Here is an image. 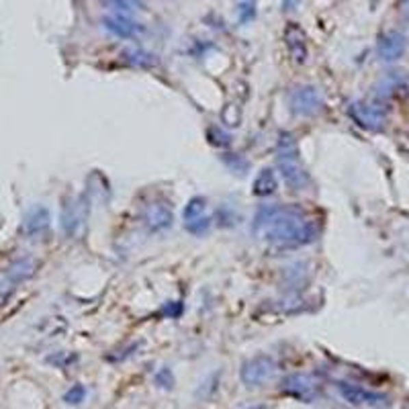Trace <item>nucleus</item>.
I'll use <instances>...</instances> for the list:
<instances>
[{"instance_id": "nucleus-6", "label": "nucleus", "mask_w": 409, "mask_h": 409, "mask_svg": "<svg viewBox=\"0 0 409 409\" xmlns=\"http://www.w3.org/2000/svg\"><path fill=\"white\" fill-rule=\"evenodd\" d=\"M282 393L288 395V397H293V399L309 404L317 395V383H315V379L311 375L295 373V375H288L282 381Z\"/></svg>"}, {"instance_id": "nucleus-19", "label": "nucleus", "mask_w": 409, "mask_h": 409, "mask_svg": "<svg viewBox=\"0 0 409 409\" xmlns=\"http://www.w3.org/2000/svg\"><path fill=\"white\" fill-rule=\"evenodd\" d=\"M256 16V4L254 2H242L240 4V21L248 23Z\"/></svg>"}, {"instance_id": "nucleus-15", "label": "nucleus", "mask_w": 409, "mask_h": 409, "mask_svg": "<svg viewBox=\"0 0 409 409\" xmlns=\"http://www.w3.org/2000/svg\"><path fill=\"white\" fill-rule=\"evenodd\" d=\"M31 273H33V262L31 260H18L6 271V278L10 280V284H16V282L25 280L27 276H31Z\"/></svg>"}, {"instance_id": "nucleus-12", "label": "nucleus", "mask_w": 409, "mask_h": 409, "mask_svg": "<svg viewBox=\"0 0 409 409\" xmlns=\"http://www.w3.org/2000/svg\"><path fill=\"white\" fill-rule=\"evenodd\" d=\"M103 25H105V29H109L111 33H115V35L121 37V39H132V37H136V33L139 31V27H137L136 23H134L132 18L123 16V14L105 16V18H103Z\"/></svg>"}, {"instance_id": "nucleus-10", "label": "nucleus", "mask_w": 409, "mask_h": 409, "mask_svg": "<svg viewBox=\"0 0 409 409\" xmlns=\"http://www.w3.org/2000/svg\"><path fill=\"white\" fill-rule=\"evenodd\" d=\"M49 223H51V215L45 207H33L27 215H25V221H23V232L31 238L35 236H41L43 232L49 230Z\"/></svg>"}, {"instance_id": "nucleus-17", "label": "nucleus", "mask_w": 409, "mask_h": 409, "mask_svg": "<svg viewBox=\"0 0 409 409\" xmlns=\"http://www.w3.org/2000/svg\"><path fill=\"white\" fill-rule=\"evenodd\" d=\"M84 399H86V387H84V385H74V387H70V389L66 391V395H64V401H66L68 406H80Z\"/></svg>"}, {"instance_id": "nucleus-11", "label": "nucleus", "mask_w": 409, "mask_h": 409, "mask_svg": "<svg viewBox=\"0 0 409 409\" xmlns=\"http://www.w3.org/2000/svg\"><path fill=\"white\" fill-rule=\"evenodd\" d=\"M278 190V176L273 168H262L258 176L252 182V195L254 197H271Z\"/></svg>"}, {"instance_id": "nucleus-16", "label": "nucleus", "mask_w": 409, "mask_h": 409, "mask_svg": "<svg viewBox=\"0 0 409 409\" xmlns=\"http://www.w3.org/2000/svg\"><path fill=\"white\" fill-rule=\"evenodd\" d=\"M205 209H207V199H203V197H195V199H190V201H188V205L184 207V223H188V221H193V219L203 217Z\"/></svg>"}, {"instance_id": "nucleus-2", "label": "nucleus", "mask_w": 409, "mask_h": 409, "mask_svg": "<svg viewBox=\"0 0 409 409\" xmlns=\"http://www.w3.org/2000/svg\"><path fill=\"white\" fill-rule=\"evenodd\" d=\"M276 166L284 178V182L293 190L311 188V174L301 160V151L293 134H280L276 143Z\"/></svg>"}, {"instance_id": "nucleus-8", "label": "nucleus", "mask_w": 409, "mask_h": 409, "mask_svg": "<svg viewBox=\"0 0 409 409\" xmlns=\"http://www.w3.org/2000/svg\"><path fill=\"white\" fill-rule=\"evenodd\" d=\"M338 391L350 406H379V404L385 401L383 395H377V393H373V391H369L360 385H352V383H346V381L338 383Z\"/></svg>"}, {"instance_id": "nucleus-14", "label": "nucleus", "mask_w": 409, "mask_h": 409, "mask_svg": "<svg viewBox=\"0 0 409 409\" xmlns=\"http://www.w3.org/2000/svg\"><path fill=\"white\" fill-rule=\"evenodd\" d=\"M350 113L362 127H375L377 123H381V115L375 113L373 109L364 107V105H352Z\"/></svg>"}, {"instance_id": "nucleus-18", "label": "nucleus", "mask_w": 409, "mask_h": 409, "mask_svg": "<svg viewBox=\"0 0 409 409\" xmlns=\"http://www.w3.org/2000/svg\"><path fill=\"white\" fill-rule=\"evenodd\" d=\"M184 227H186V232H190L193 236H203V234H207V232H209V227H211V219L203 215V217H199V219H193V221L184 223Z\"/></svg>"}, {"instance_id": "nucleus-7", "label": "nucleus", "mask_w": 409, "mask_h": 409, "mask_svg": "<svg viewBox=\"0 0 409 409\" xmlns=\"http://www.w3.org/2000/svg\"><path fill=\"white\" fill-rule=\"evenodd\" d=\"M141 217H143V225L149 232H164L174 221V213H172L170 205L166 201H162V199L149 201L143 207V215Z\"/></svg>"}, {"instance_id": "nucleus-1", "label": "nucleus", "mask_w": 409, "mask_h": 409, "mask_svg": "<svg viewBox=\"0 0 409 409\" xmlns=\"http://www.w3.org/2000/svg\"><path fill=\"white\" fill-rule=\"evenodd\" d=\"M252 234L271 248L288 250L313 244L319 225L299 205H262L254 215Z\"/></svg>"}, {"instance_id": "nucleus-13", "label": "nucleus", "mask_w": 409, "mask_h": 409, "mask_svg": "<svg viewBox=\"0 0 409 409\" xmlns=\"http://www.w3.org/2000/svg\"><path fill=\"white\" fill-rule=\"evenodd\" d=\"M406 43H404V37L397 35V33H391L387 37H383V41L379 43V51L385 60H397L404 51Z\"/></svg>"}, {"instance_id": "nucleus-5", "label": "nucleus", "mask_w": 409, "mask_h": 409, "mask_svg": "<svg viewBox=\"0 0 409 409\" xmlns=\"http://www.w3.org/2000/svg\"><path fill=\"white\" fill-rule=\"evenodd\" d=\"M288 103H290V111L299 117H313L323 107V99H321L319 90L315 86H309V84L297 86L290 92Z\"/></svg>"}, {"instance_id": "nucleus-9", "label": "nucleus", "mask_w": 409, "mask_h": 409, "mask_svg": "<svg viewBox=\"0 0 409 409\" xmlns=\"http://www.w3.org/2000/svg\"><path fill=\"white\" fill-rule=\"evenodd\" d=\"M284 39H286V49H288L290 58L297 64H305L307 62V35H305V31L297 23H290L284 31Z\"/></svg>"}, {"instance_id": "nucleus-4", "label": "nucleus", "mask_w": 409, "mask_h": 409, "mask_svg": "<svg viewBox=\"0 0 409 409\" xmlns=\"http://www.w3.org/2000/svg\"><path fill=\"white\" fill-rule=\"evenodd\" d=\"M88 219V205L84 197H66L62 205V227L68 236H78L80 230L86 225Z\"/></svg>"}, {"instance_id": "nucleus-3", "label": "nucleus", "mask_w": 409, "mask_h": 409, "mask_svg": "<svg viewBox=\"0 0 409 409\" xmlns=\"http://www.w3.org/2000/svg\"><path fill=\"white\" fill-rule=\"evenodd\" d=\"M274 371H276V360L273 356L258 354V356L244 362L240 377H242V383L246 387H262L264 383H269L273 379Z\"/></svg>"}, {"instance_id": "nucleus-20", "label": "nucleus", "mask_w": 409, "mask_h": 409, "mask_svg": "<svg viewBox=\"0 0 409 409\" xmlns=\"http://www.w3.org/2000/svg\"><path fill=\"white\" fill-rule=\"evenodd\" d=\"M250 409H264V408H262V406H260V408H250Z\"/></svg>"}]
</instances>
